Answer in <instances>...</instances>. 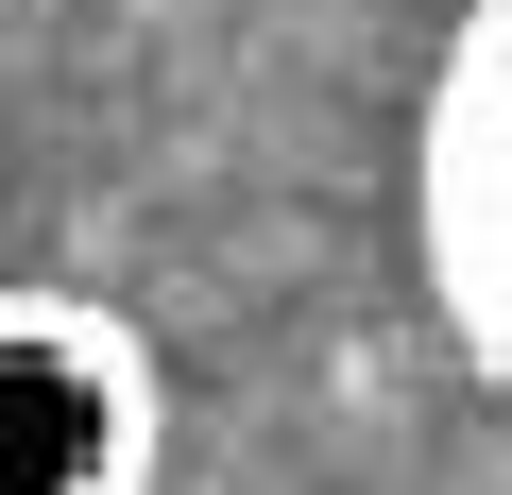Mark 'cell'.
Here are the masks:
<instances>
[{"label": "cell", "mask_w": 512, "mask_h": 495, "mask_svg": "<svg viewBox=\"0 0 512 495\" xmlns=\"http://www.w3.org/2000/svg\"><path fill=\"white\" fill-rule=\"evenodd\" d=\"M427 274L478 376L512 393V0H478L444 86H427Z\"/></svg>", "instance_id": "obj_2"}, {"label": "cell", "mask_w": 512, "mask_h": 495, "mask_svg": "<svg viewBox=\"0 0 512 495\" xmlns=\"http://www.w3.org/2000/svg\"><path fill=\"white\" fill-rule=\"evenodd\" d=\"M154 478V359L120 308L0 291V495H137Z\"/></svg>", "instance_id": "obj_1"}]
</instances>
